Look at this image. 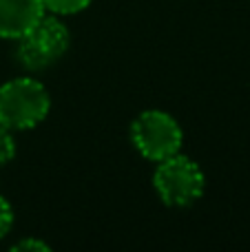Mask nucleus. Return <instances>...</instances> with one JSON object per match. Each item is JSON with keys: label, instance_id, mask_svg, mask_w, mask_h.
<instances>
[{"label": "nucleus", "instance_id": "1", "mask_svg": "<svg viewBox=\"0 0 250 252\" xmlns=\"http://www.w3.org/2000/svg\"><path fill=\"white\" fill-rule=\"evenodd\" d=\"M51 97L42 82L16 78L0 87V126L9 130L33 128L47 118Z\"/></svg>", "mask_w": 250, "mask_h": 252}, {"label": "nucleus", "instance_id": "2", "mask_svg": "<svg viewBox=\"0 0 250 252\" xmlns=\"http://www.w3.org/2000/svg\"><path fill=\"white\" fill-rule=\"evenodd\" d=\"M153 186L157 190V197L166 206L186 208V206H193L204 195L206 177L195 159L175 153V155L157 161Z\"/></svg>", "mask_w": 250, "mask_h": 252}, {"label": "nucleus", "instance_id": "3", "mask_svg": "<svg viewBox=\"0 0 250 252\" xmlns=\"http://www.w3.org/2000/svg\"><path fill=\"white\" fill-rule=\"evenodd\" d=\"M69 44V27L56 13L47 11L22 38H18L16 56L27 71H44L64 56Z\"/></svg>", "mask_w": 250, "mask_h": 252}, {"label": "nucleus", "instance_id": "4", "mask_svg": "<svg viewBox=\"0 0 250 252\" xmlns=\"http://www.w3.org/2000/svg\"><path fill=\"white\" fill-rule=\"evenodd\" d=\"M131 142L142 157L162 161L182 151L184 133L173 115L151 109L140 113L131 124Z\"/></svg>", "mask_w": 250, "mask_h": 252}, {"label": "nucleus", "instance_id": "5", "mask_svg": "<svg viewBox=\"0 0 250 252\" xmlns=\"http://www.w3.org/2000/svg\"><path fill=\"white\" fill-rule=\"evenodd\" d=\"M44 13L42 0H0V38H22Z\"/></svg>", "mask_w": 250, "mask_h": 252}, {"label": "nucleus", "instance_id": "6", "mask_svg": "<svg viewBox=\"0 0 250 252\" xmlns=\"http://www.w3.org/2000/svg\"><path fill=\"white\" fill-rule=\"evenodd\" d=\"M91 0H42L44 11L56 13V16H71L82 9H87Z\"/></svg>", "mask_w": 250, "mask_h": 252}, {"label": "nucleus", "instance_id": "7", "mask_svg": "<svg viewBox=\"0 0 250 252\" xmlns=\"http://www.w3.org/2000/svg\"><path fill=\"white\" fill-rule=\"evenodd\" d=\"M16 157V139H13L11 130L0 126V166L9 164Z\"/></svg>", "mask_w": 250, "mask_h": 252}, {"label": "nucleus", "instance_id": "8", "mask_svg": "<svg viewBox=\"0 0 250 252\" xmlns=\"http://www.w3.org/2000/svg\"><path fill=\"white\" fill-rule=\"evenodd\" d=\"M13 226V208L2 195H0V239L9 235Z\"/></svg>", "mask_w": 250, "mask_h": 252}, {"label": "nucleus", "instance_id": "9", "mask_svg": "<svg viewBox=\"0 0 250 252\" xmlns=\"http://www.w3.org/2000/svg\"><path fill=\"white\" fill-rule=\"evenodd\" d=\"M13 250H44L47 252L49 250V246L47 244H42V241H38V239H22V241H18L16 246H13Z\"/></svg>", "mask_w": 250, "mask_h": 252}]
</instances>
